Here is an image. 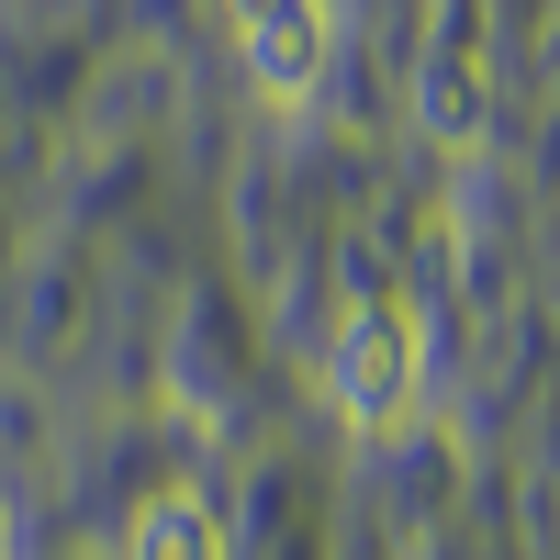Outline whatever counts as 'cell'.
<instances>
[{"mask_svg":"<svg viewBox=\"0 0 560 560\" xmlns=\"http://www.w3.org/2000/svg\"><path fill=\"white\" fill-rule=\"evenodd\" d=\"M325 404H337L359 438L415 427V404H427V314L404 292H359L337 314V337H325Z\"/></svg>","mask_w":560,"mask_h":560,"instance_id":"1","label":"cell"},{"mask_svg":"<svg viewBox=\"0 0 560 560\" xmlns=\"http://www.w3.org/2000/svg\"><path fill=\"white\" fill-rule=\"evenodd\" d=\"M236 57L258 102H314L337 68V0H236Z\"/></svg>","mask_w":560,"mask_h":560,"instance_id":"2","label":"cell"},{"mask_svg":"<svg viewBox=\"0 0 560 560\" xmlns=\"http://www.w3.org/2000/svg\"><path fill=\"white\" fill-rule=\"evenodd\" d=\"M124 560H224V516H213V493L191 482H168L135 504V527H124Z\"/></svg>","mask_w":560,"mask_h":560,"instance_id":"3","label":"cell"},{"mask_svg":"<svg viewBox=\"0 0 560 560\" xmlns=\"http://www.w3.org/2000/svg\"><path fill=\"white\" fill-rule=\"evenodd\" d=\"M0 560H12V504H0Z\"/></svg>","mask_w":560,"mask_h":560,"instance_id":"4","label":"cell"},{"mask_svg":"<svg viewBox=\"0 0 560 560\" xmlns=\"http://www.w3.org/2000/svg\"><path fill=\"white\" fill-rule=\"evenodd\" d=\"M224 12H236V0H224Z\"/></svg>","mask_w":560,"mask_h":560,"instance_id":"5","label":"cell"}]
</instances>
